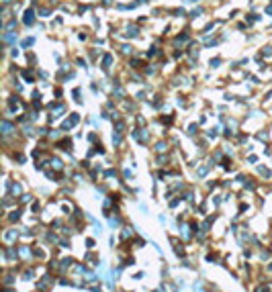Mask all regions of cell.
<instances>
[{
  "instance_id": "1",
  "label": "cell",
  "mask_w": 272,
  "mask_h": 292,
  "mask_svg": "<svg viewBox=\"0 0 272 292\" xmlns=\"http://www.w3.org/2000/svg\"><path fill=\"white\" fill-rule=\"evenodd\" d=\"M25 23H27V25H31V23H33V12H31V10L27 12V18H25Z\"/></svg>"
}]
</instances>
